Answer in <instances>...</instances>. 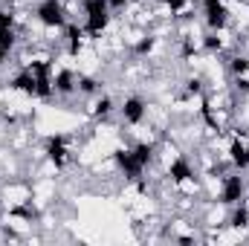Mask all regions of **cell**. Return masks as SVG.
<instances>
[{"instance_id":"1","label":"cell","mask_w":249,"mask_h":246,"mask_svg":"<svg viewBox=\"0 0 249 246\" xmlns=\"http://www.w3.org/2000/svg\"><path fill=\"white\" fill-rule=\"evenodd\" d=\"M226 171H229V168H226ZM226 171L200 174V177H203V197H206V200H223V197H226Z\"/></svg>"}]
</instances>
